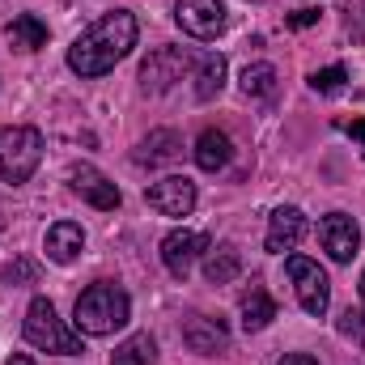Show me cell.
Wrapping results in <instances>:
<instances>
[{"instance_id":"obj_1","label":"cell","mask_w":365,"mask_h":365,"mask_svg":"<svg viewBox=\"0 0 365 365\" xmlns=\"http://www.w3.org/2000/svg\"><path fill=\"white\" fill-rule=\"evenodd\" d=\"M136 17L128 9H110L102 13L93 26H86L73 47H68V68L77 77H106L132 47H136Z\"/></svg>"},{"instance_id":"obj_2","label":"cell","mask_w":365,"mask_h":365,"mask_svg":"<svg viewBox=\"0 0 365 365\" xmlns=\"http://www.w3.org/2000/svg\"><path fill=\"white\" fill-rule=\"evenodd\" d=\"M128 319H132V302H128V293H123L119 284H110V280L90 284V289L77 297V306H73V323H77L81 336H110V331L128 327Z\"/></svg>"},{"instance_id":"obj_3","label":"cell","mask_w":365,"mask_h":365,"mask_svg":"<svg viewBox=\"0 0 365 365\" xmlns=\"http://www.w3.org/2000/svg\"><path fill=\"white\" fill-rule=\"evenodd\" d=\"M43 162V132L26 123L0 128V179L4 182H26Z\"/></svg>"},{"instance_id":"obj_4","label":"cell","mask_w":365,"mask_h":365,"mask_svg":"<svg viewBox=\"0 0 365 365\" xmlns=\"http://www.w3.org/2000/svg\"><path fill=\"white\" fill-rule=\"evenodd\" d=\"M21 331H26V340H30L34 349H43V353H60V357L86 353V349H81V331H68L47 297H34V302L26 306V327H21Z\"/></svg>"},{"instance_id":"obj_5","label":"cell","mask_w":365,"mask_h":365,"mask_svg":"<svg viewBox=\"0 0 365 365\" xmlns=\"http://www.w3.org/2000/svg\"><path fill=\"white\" fill-rule=\"evenodd\" d=\"M284 272H289L293 289H297V306H302L306 314L323 319L327 306H331V280H327V272H323L314 259H306V255H289V259H284Z\"/></svg>"},{"instance_id":"obj_6","label":"cell","mask_w":365,"mask_h":365,"mask_svg":"<svg viewBox=\"0 0 365 365\" xmlns=\"http://www.w3.org/2000/svg\"><path fill=\"white\" fill-rule=\"evenodd\" d=\"M191 68H195V56H191L187 47H158V51H149L145 64H140V90L145 93L175 90Z\"/></svg>"},{"instance_id":"obj_7","label":"cell","mask_w":365,"mask_h":365,"mask_svg":"<svg viewBox=\"0 0 365 365\" xmlns=\"http://www.w3.org/2000/svg\"><path fill=\"white\" fill-rule=\"evenodd\" d=\"M319 242L323 251L336 259V264H353L357 251H361V225L349 217V212H327L319 221Z\"/></svg>"},{"instance_id":"obj_8","label":"cell","mask_w":365,"mask_h":365,"mask_svg":"<svg viewBox=\"0 0 365 365\" xmlns=\"http://www.w3.org/2000/svg\"><path fill=\"white\" fill-rule=\"evenodd\" d=\"M175 21L191 38L212 43L225 30V4L221 0H175Z\"/></svg>"},{"instance_id":"obj_9","label":"cell","mask_w":365,"mask_h":365,"mask_svg":"<svg viewBox=\"0 0 365 365\" xmlns=\"http://www.w3.org/2000/svg\"><path fill=\"white\" fill-rule=\"evenodd\" d=\"M204 251H208V238L195 234V230H175V234L162 238V264H166V272L179 276V280H187L191 264H195Z\"/></svg>"},{"instance_id":"obj_10","label":"cell","mask_w":365,"mask_h":365,"mask_svg":"<svg viewBox=\"0 0 365 365\" xmlns=\"http://www.w3.org/2000/svg\"><path fill=\"white\" fill-rule=\"evenodd\" d=\"M145 200H149V208H158L162 217H187V212L195 208V182L182 179V175H170V179L153 182V187L145 191Z\"/></svg>"},{"instance_id":"obj_11","label":"cell","mask_w":365,"mask_h":365,"mask_svg":"<svg viewBox=\"0 0 365 365\" xmlns=\"http://www.w3.org/2000/svg\"><path fill=\"white\" fill-rule=\"evenodd\" d=\"M68 187H73L81 200H90L93 208H102V212H115V208H119V200H123V195H119V187L106 179L102 170L86 166V162L68 170Z\"/></svg>"},{"instance_id":"obj_12","label":"cell","mask_w":365,"mask_h":365,"mask_svg":"<svg viewBox=\"0 0 365 365\" xmlns=\"http://www.w3.org/2000/svg\"><path fill=\"white\" fill-rule=\"evenodd\" d=\"M302 234H306L302 208L284 204V208H276L272 217H268V238H264V247H268L272 255H284V251H293V247L302 242Z\"/></svg>"},{"instance_id":"obj_13","label":"cell","mask_w":365,"mask_h":365,"mask_svg":"<svg viewBox=\"0 0 365 365\" xmlns=\"http://www.w3.org/2000/svg\"><path fill=\"white\" fill-rule=\"evenodd\" d=\"M182 344H187L191 353H200V357H217V353H225L230 336H225V327H221L217 319L191 314V319L182 323Z\"/></svg>"},{"instance_id":"obj_14","label":"cell","mask_w":365,"mask_h":365,"mask_svg":"<svg viewBox=\"0 0 365 365\" xmlns=\"http://www.w3.org/2000/svg\"><path fill=\"white\" fill-rule=\"evenodd\" d=\"M43 247H47V259H51V264H73V259L81 255V247H86V230H81L77 221H56V225L47 230Z\"/></svg>"},{"instance_id":"obj_15","label":"cell","mask_w":365,"mask_h":365,"mask_svg":"<svg viewBox=\"0 0 365 365\" xmlns=\"http://www.w3.org/2000/svg\"><path fill=\"white\" fill-rule=\"evenodd\" d=\"M182 153V140L179 132H170V128H158V132H149L140 145H136V166H166V162H175Z\"/></svg>"},{"instance_id":"obj_16","label":"cell","mask_w":365,"mask_h":365,"mask_svg":"<svg viewBox=\"0 0 365 365\" xmlns=\"http://www.w3.org/2000/svg\"><path fill=\"white\" fill-rule=\"evenodd\" d=\"M230 158H234L230 136H225L221 128H204V132H200V140H195V166H200V170H208V175H217V170H225V166H230Z\"/></svg>"},{"instance_id":"obj_17","label":"cell","mask_w":365,"mask_h":365,"mask_svg":"<svg viewBox=\"0 0 365 365\" xmlns=\"http://www.w3.org/2000/svg\"><path fill=\"white\" fill-rule=\"evenodd\" d=\"M276 319V302L259 280H251V289H242V327L247 331H264Z\"/></svg>"},{"instance_id":"obj_18","label":"cell","mask_w":365,"mask_h":365,"mask_svg":"<svg viewBox=\"0 0 365 365\" xmlns=\"http://www.w3.org/2000/svg\"><path fill=\"white\" fill-rule=\"evenodd\" d=\"M221 86H225V56H217V51L200 56L195 60V98L200 102H212L221 93Z\"/></svg>"},{"instance_id":"obj_19","label":"cell","mask_w":365,"mask_h":365,"mask_svg":"<svg viewBox=\"0 0 365 365\" xmlns=\"http://www.w3.org/2000/svg\"><path fill=\"white\" fill-rule=\"evenodd\" d=\"M238 272H242V255H238L234 242H221V247L208 251V259H204V276H208L212 284H230Z\"/></svg>"},{"instance_id":"obj_20","label":"cell","mask_w":365,"mask_h":365,"mask_svg":"<svg viewBox=\"0 0 365 365\" xmlns=\"http://www.w3.org/2000/svg\"><path fill=\"white\" fill-rule=\"evenodd\" d=\"M9 43H13L17 51H38V47H47V21L34 17V13L13 17V26H9Z\"/></svg>"},{"instance_id":"obj_21","label":"cell","mask_w":365,"mask_h":365,"mask_svg":"<svg viewBox=\"0 0 365 365\" xmlns=\"http://www.w3.org/2000/svg\"><path fill=\"white\" fill-rule=\"evenodd\" d=\"M153 361H158V340H153L149 331L128 336V340L115 349V357H110V365H153Z\"/></svg>"},{"instance_id":"obj_22","label":"cell","mask_w":365,"mask_h":365,"mask_svg":"<svg viewBox=\"0 0 365 365\" xmlns=\"http://www.w3.org/2000/svg\"><path fill=\"white\" fill-rule=\"evenodd\" d=\"M238 86H242L247 98H272L276 93V68L272 64H247L242 77H238Z\"/></svg>"},{"instance_id":"obj_23","label":"cell","mask_w":365,"mask_h":365,"mask_svg":"<svg viewBox=\"0 0 365 365\" xmlns=\"http://www.w3.org/2000/svg\"><path fill=\"white\" fill-rule=\"evenodd\" d=\"M344 81H349L344 64H331V68H314L310 73V90L314 93H336V90H344Z\"/></svg>"},{"instance_id":"obj_24","label":"cell","mask_w":365,"mask_h":365,"mask_svg":"<svg viewBox=\"0 0 365 365\" xmlns=\"http://www.w3.org/2000/svg\"><path fill=\"white\" fill-rule=\"evenodd\" d=\"M340 336H349V340H357V344H365V310H344L340 314Z\"/></svg>"},{"instance_id":"obj_25","label":"cell","mask_w":365,"mask_h":365,"mask_svg":"<svg viewBox=\"0 0 365 365\" xmlns=\"http://www.w3.org/2000/svg\"><path fill=\"white\" fill-rule=\"evenodd\" d=\"M34 276H38V268H34L30 259H13V264L4 268V280H9V284H34Z\"/></svg>"},{"instance_id":"obj_26","label":"cell","mask_w":365,"mask_h":365,"mask_svg":"<svg viewBox=\"0 0 365 365\" xmlns=\"http://www.w3.org/2000/svg\"><path fill=\"white\" fill-rule=\"evenodd\" d=\"M319 21V9H297V13H289L284 17V26L289 30H306V26H314Z\"/></svg>"},{"instance_id":"obj_27","label":"cell","mask_w":365,"mask_h":365,"mask_svg":"<svg viewBox=\"0 0 365 365\" xmlns=\"http://www.w3.org/2000/svg\"><path fill=\"white\" fill-rule=\"evenodd\" d=\"M276 365H319V361H314L310 353H284V357H280Z\"/></svg>"},{"instance_id":"obj_28","label":"cell","mask_w":365,"mask_h":365,"mask_svg":"<svg viewBox=\"0 0 365 365\" xmlns=\"http://www.w3.org/2000/svg\"><path fill=\"white\" fill-rule=\"evenodd\" d=\"M344 132H349V136H357V140H365V119H353V123H344Z\"/></svg>"},{"instance_id":"obj_29","label":"cell","mask_w":365,"mask_h":365,"mask_svg":"<svg viewBox=\"0 0 365 365\" xmlns=\"http://www.w3.org/2000/svg\"><path fill=\"white\" fill-rule=\"evenodd\" d=\"M4 365H34V361H30L26 353H13V357H9V361H4Z\"/></svg>"},{"instance_id":"obj_30","label":"cell","mask_w":365,"mask_h":365,"mask_svg":"<svg viewBox=\"0 0 365 365\" xmlns=\"http://www.w3.org/2000/svg\"><path fill=\"white\" fill-rule=\"evenodd\" d=\"M357 293H361V302H365V272H361V280H357Z\"/></svg>"}]
</instances>
